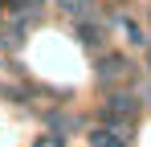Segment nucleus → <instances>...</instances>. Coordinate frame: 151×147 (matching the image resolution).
Returning <instances> with one entry per match:
<instances>
[{"instance_id":"1","label":"nucleus","mask_w":151,"mask_h":147,"mask_svg":"<svg viewBox=\"0 0 151 147\" xmlns=\"http://www.w3.org/2000/svg\"><path fill=\"white\" fill-rule=\"evenodd\" d=\"M90 147H131V122L106 119L90 131Z\"/></svg>"},{"instance_id":"6","label":"nucleus","mask_w":151,"mask_h":147,"mask_svg":"<svg viewBox=\"0 0 151 147\" xmlns=\"http://www.w3.org/2000/svg\"><path fill=\"white\" fill-rule=\"evenodd\" d=\"M78 33H82V45H98V29H94V24H90V21L82 24Z\"/></svg>"},{"instance_id":"8","label":"nucleus","mask_w":151,"mask_h":147,"mask_svg":"<svg viewBox=\"0 0 151 147\" xmlns=\"http://www.w3.org/2000/svg\"><path fill=\"white\" fill-rule=\"evenodd\" d=\"M37 4H45V0H12V8H37Z\"/></svg>"},{"instance_id":"2","label":"nucleus","mask_w":151,"mask_h":147,"mask_svg":"<svg viewBox=\"0 0 151 147\" xmlns=\"http://www.w3.org/2000/svg\"><path fill=\"white\" fill-rule=\"evenodd\" d=\"M102 115L114 119V122H131V115H135V98H131V94H110L106 106H102Z\"/></svg>"},{"instance_id":"5","label":"nucleus","mask_w":151,"mask_h":147,"mask_svg":"<svg viewBox=\"0 0 151 147\" xmlns=\"http://www.w3.org/2000/svg\"><path fill=\"white\" fill-rule=\"evenodd\" d=\"M123 70H127V66H123V57H106V61H102V70H98V74H102V78H119V74H123Z\"/></svg>"},{"instance_id":"3","label":"nucleus","mask_w":151,"mask_h":147,"mask_svg":"<svg viewBox=\"0 0 151 147\" xmlns=\"http://www.w3.org/2000/svg\"><path fill=\"white\" fill-rule=\"evenodd\" d=\"M61 8H65L70 17H82V21L90 17V0H61Z\"/></svg>"},{"instance_id":"4","label":"nucleus","mask_w":151,"mask_h":147,"mask_svg":"<svg viewBox=\"0 0 151 147\" xmlns=\"http://www.w3.org/2000/svg\"><path fill=\"white\" fill-rule=\"evenodd\" d=\"M123 24V33H127V41H131V45H147V37H143V29H139V24H131V21H119Z\"/></svg>"},{"instance_id":"7","label":"nucleus","mask_w":151,"mask_h":147,"mask_svg":"<svg viewBox=\"0 0 151 147\" xmlns=\"http://www.w3.org/2000/svg\"><path fill=\"white\" fill-rule=\"evenodd\" d=\"M33 147H61V135H41Z\"/></svg>"}]
</instances>
